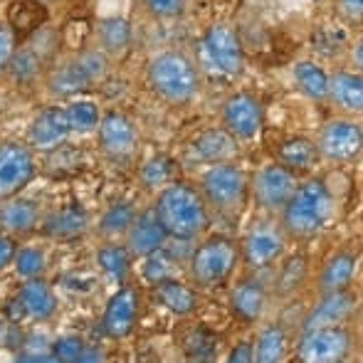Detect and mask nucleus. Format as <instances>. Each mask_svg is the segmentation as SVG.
<instances>
[{"label": "nucleus", "mask_w": 363, "mask_h": 363, "mask_svg": "<svg viewBox=\"0 0 363 363\" xmlns=\"http://www.w3.org/2000/svg\"><path fill=\"white\" fill-rule=\"evenodd\" d=\"M13 363H60L50 351H28V354H20Z\"/></svg>", "instance_id": "nucleus-45"}, {"label": "nucleus", "mask_w": 363, "mask_h": 363, "mask_svg": "<svg viewBox=\"0 0 363 363\" xmlns=\"http://www.w3.org/2000/svg\"><path fill=\"white\" fill-rule=\"evenodd\" d=\"M15 252H18V245L10 235H0V272H5L8 267H13Z\"/></svg>", "instance_id": "nucleus-42"}, {"label": "nucleus", "mask_w": 363, "mask_h": 363, "mask_svg": "<svg viewBox=\"0 0 363 363\" xmlns=\"http://www.w3.org/2000/svg\"><path fill=\"white\" fill-rule=\"evenodd\" d=\"M131 252L124 242H104L96 250V264L114 282H124L131 272Z\"/></svg>", "instance_id": "nucleus-31"}, {"label": "nucleus", "mask_w": 363, "mask_h": 363, "mask_svg": "<svg viewBox=\"0 0 363 363\" xmlns=\"http://www.w3.org/2000/svg\"><path fill=\"white\" fill-rule=\"evenodd\" d=\"M99 148L111 161H131L139 148V129L124 111H106L96 126Z\"/></svg>", "instance_id": "nucleus-14"}, {"label": "nucleus", "mask_w": 363, "mask_h": 363, "mask_svg": "<svg viewBox=\"0 0 363 363\" xmlns=\"http://www.w3.org/2000/svg\"><path fill=\"white\" fill-rule=\"evenodd\" d=\"M339 10L351 20V23H361V18H363V0H339Z\"/></svg>", "instance_id": "nucleus-44"}, {"label": "nucleus", "mask_w": 363, "mask_h": 363, "mask_svg": "<svg viewBox=\"0 0 363 363\" xmlns=\"http://www.w3.org/2000/svg\"><path fill=\"white\" fill-rule=\"evenodd\" d=\"M354 62H356V72H361V67H363V43H356Z\"/></svg>", "instance_id": "nucleus-48"}, {"label": "nucleus", "mask_w": 363, "mask_h": 363, "mask_svg": "<svg viewBox=\"0 0 363 363\" xmlns=\"http://www.w3.org/2000/svg\"><path fill=\"white\" fill-rule=\"evenodd\" d=\"M291 74H294L296 86H299V91L306 99H314V101L329 99V72L321 65L311 62V60H301V62L294 65Z\"/></svg>", "instance_id": "nucleus-30"}, {"label": "nucleus", "mask_w": 363, "mask_h": 363, "mask_svg": "<svg viewBox=\"0 0 363 363\" xmlns=\"http://www.w3.org/2000/svg\"><path fill=\"white\" fill-rule=\"evenodd\" d=\"M220 121H223V129L235 141H252L262 134V126H264L262 104L250 91H235V94H230L223 101Z\"/></svg>", "instance_id": "nucleus-11"}, {"label": "nucleus", "mask_w": 363, "mask_h": 363, "mask_svg": "<svg viewBox=\"0 0 363 363\" xmlns=\"http://www.w3.org/2000/svg\"><path fill=\"white\" fill-rule=\"evenodd\" d=\"M74 363H106V356H104V351L96 349V346H86Z\"/></svg>", "instance_id": "nucleus-46"}, {"label": "nucleus", "mask_w": 363, "mask_h": 363, "mask_svg": "<svg viewBox=\"0 0 363 363\" xmlns=\"http://www.w3.org/2000/svg\"><path fill=\"white\" fill-rule=\"evenodd\" d=\"M106 72H109V57L99 48H89L67 62L52 67V72L48 74V91L52 96L72 99L89 86L99 84Z\"/></svg>", "instance_id": "nucleus-5"}, {"label": "nucleus", "mask_w": 363, "mask_h": 363, "mask_svg": "<svg viewBox=\"0 0 363 363\" xmlns=\"http://www.w3.org/2000/svg\"><path fill=\"white\" fill-rule=\"evenodd\" d=\"M15 299L23 306L25 319H35V321H48L57 314V296H55L52 287L45 282V277L38 279H25L23 287L18 289Z\"/></svg>", "instance_id": "nucleus-20"}, {"label": "nucleus", "mask_w": 363, "mask_h": 363, "mask_svg": "<svg viewBox=\"0 0 363 363\" xmlns=\"http://www.w3.org/2000/svg\"><path fill=\"white\" fill-rule=\"evenodd\" d=\"M240 264V245L233 238L213 235V238L198 242L188 257V277L193 287L213 289L225 284L235 274Z\"/></svg>", "instance_id": "nucleus-4"}, {"label": "nucleus", "mask_w": 363, "mask_h": 363, "mask_svg": "<svg viewBox=\"0 0 363 363\" xmlns=\"http://www.w3.org/2000/svg\"><path fill=\"white\" fill-rule=\"evenodd\" d=\"M206 60L225 77H240L245 69V52L238 33L228 23H216L203 35Z\"/></svg>", "instance_id": "nucleus-12"}, {"label": "nucleus", "mask_w": 363, "mask_h": 363, "mask_svg": "<svg viewBox=\"0 0 363 363\" xmlns=\"http://www.w3.org/2000/svg\"><path fill=\"white\" fill-rule=\"evenodd\" d=\"M96 40H99V50L109 57V55H121L129 50L131 40H134V30L131 23L124 18H104L96 25Z\"/></svg>", "instance_id": "nucleus-29"}, {"label": "nucleus", "mask_w": 363, "mask_h": 363, "mask_svg": "<svg viewBox=\"0 0 363 363\" xmlns=\"http://www.w3.org/2000/svg\"><path fill=\"white\" fill-rule=\"evenodd\" d=\"M240 141H235L228 131L220 126V129H206L203 134H198L193 139V156L198 161L208 163V166H216V163H230L235 161V156L240 153Z\"/></svg>", "instance_id": "nucleus-22"}, {"label": "nucleus", "mask_w": 363, "mask_h": 363, "mask_svg": "<svg viewBox=\"0 0 363 363\" xmlns=\"http://www.w3.org/2000/svg\"><path fill=\"white\" fill-rule=\"evenodd\" d=\"M89 228V213L82 206H67L45 218L43 233L52 240H74Z\"/></svg>", "instance_id": "nucleus-25"}, {"label": "nucleus", "mask_w": 363, "mask_h": 363, "mask_svg": "<svg viewBox=\"0 0 363 363\" xmlns=\"http://www.w3.org/2000/svg\"><path fill=\"white\" fill-rule=\"evenodd\" d=\"M354 351V334L346 326L304 331L296 344L299 363H344Z\"/></svg>", "instance_id": "nucleus-7"}, {"label": "nucleus", "mask_w": 363, "mask_h": 363, "mask_svg": "<svg viewBox=\"0 0 363 363\" xmlns=\"http://www.w3.org/2000/svg\"><path fill=\"white\" fill-rule=\"evenodd\" d=\"M230 314L242 324H257L267 309V289L259 279H240L228 296Z\"/></svg>", "instance_id": "nucleus-19"}, {"label": "nucleus", "mask_w": 363, "mask_h": 363, "mask_svg": "<svg viewBox=\"0 0 363 363\" xmlns=\"http://www.w3.org/2000/svg\"><path fill=\"white\" fill-rule=\"evenodd\" d=\"M336 213V198L321 178L299 181L294 196L279 213V225L287 238L309 240L329 228Z\"/></svg>", "instance_id": "nucleus-2"}, {"label": "nucleus", "mask_w": 363, "mask_h": 363, "mask_svg": "<svg viewBox=\"0 0 363 363\" xmlns=\"http://www.w3.org/2000/svg\"><path fill=\"white\" fill-rule=\"evenodd\" d=\"M141 274L148 284H161V282H168V279H176L178 274V259L173 255H168V250H158V252L148 255L144 257V264H141Z\"/></svg>", "instance_id": "nucleus-35"}, {"label": "nucleus", "mask_w": 363, "mask_h": 363, "mask_svg": "<svg viewBox=\"0 0 363 363\" xmlns=\"http://www.w3.org/2000/svg\"><path fill=\"white\" fill-rule=\"evenodd\" d=\"M65 116H67L69 134H91L101 121L99 106L89 99H72L65 106Z\"/></svg>", "instance_id": "nucleus-33"}, {"label": "nucleus", "mask_w": 363, "mask_h": 363, "mask_svg": "<svg viewBox=\"0 0 363 363\" xmlns=\"http://www.w3.org/2000/svg\"><path fill=\"white\" fill-rule=\"evenodd\" d=\"M38 163H35L33 148L23 141H3L0 144V201L18 198L35 178Z\"/></svg>", "instance_id": "nucleus-9"}, {"label": "nucleus", "mask_w": 363, "mask_h": 363, "mask_svg": "<svg viewBox=\"0 0 363 363\" xmlns=\"http://www.w3.org/2000/svg\"><path fill=\"white\" fill-rule=\"evenodd\" d=\"M344 363H349V361H344Z\"/></svg>", "instance_id": "nucleus-51"}, {"label": "nucleus", "mask_w": 363, "mask_h": 363, "mask_svg": "<svg viewBox=\"0 0 363 363\" xmlns=\"http://www.w3.org/2000/svg\"><path fill=\"white\" fill-rule=\"evenodd\" d=\"M356 274H359V252L354 250H341L331 255L319 274V291L321 294H334V291L351 289Z\"/></svg>", "instance_id": "nucleus-21"}, {"label": "nucleus", "mask_w": 363, "mask_h": 363, "mask_svg": "<svg viewBox=\"0 0 363 363\" xmlns=\"http://www.w3.org/2000/svg\"><path fill=\"white\" fill-rule=\"evenodd\" d=\"M3 111H5V106H3V101H0V121H3Z\"/></svg>", "instance_id": "nucleus-49"}, {"label": "nucleus", "mask_w": 363, "mask_h": 363, "mask_svg": "<svg viewBox=\"0 0 363 363\" xmlns=\"http://www.w3.org/2000/svg\"><path fill=\"white\" fill-rule=\"evenodd\" d=\"M329 99H334L349 114L363 111V77L361 72L329 74Z\"/></svg>", "instance_id": "nucleus-28"}, {"label": "nucleus", "mask_w": 363, "mask_h": 363, "mask_svg": "<svg viewBox=\"0 0 363 363\" xmlns=\"http://www.w3.org/2000/svg\"><path fill=\"white\" fill-rule=\"evenodd\" d=\"M13 267H15V272H18V277H23V279L45 277V272H48V255H45V250L38 247V245L20 247L18 252H15Z\"/></svg>", "instance_id": "nucleus-37"}, {"label": "nucleus", "mask_w": 363, "mask_h": 363, "mask_svg": "<svg viewBox=\"0 0 363 363\" xmlns=\"http://www.w3.org/2000/svg\"><path fill=\"white\" fill-rule=\"evenodd\" d=\"M84 349H86V344L79 334H65V336H57V339L52 341L50 354H52L60 363H74Z\"/></svg>", "instance_id": "nucleus-39"}, {"label": "nucleus", "mask_w": 363, "mask_h": 363, "mask_svg": "<svg viewBox=\"0 0 363 363\" xmlns=\"http://www.w3.org/2000/svg\"><path fill=\"white\" fill-rule=\"evenodd\" d=\"M201 196L216 213L233 216L247 203L250 196V178L240 166L230 163H216L208 166L201 176Z\"/></svg>", "instance_id": "nucleus-6"}, {"label": "nucleus", "mask_w": 363, "mask_h": 363, "mask_svg": "<svg viewBox=\"0 0 363 363\" xmlns=\"http://www.w3.org/2000/svg\"><path fill=\"white\" fill-rule=\"evenodd\" d=\"M38 3H48V0H38Z\"/></svg>", "instance_id": "nucleus-50"}, {"label": "nucleus", "mask_w": 363, "mask_h": 363, "mask_svg": "<svg viewBox=\"0 0 363 363\" xmlns=\"http://www.w3.org/2000/svg\"><path fill=\"white\" fill-rule=\"evenodd\" d=\"M173 171H176V163H173L168 156H161V153H158V156L148 158L144 166H141L139 178L148 191H161V188H166L168 183H173Z\"/></svg>", "instance_id": "nucleus-38"}, {"label": "nucleus", "mask_w": 363, "mask_h": 363, "mask_svg": "<svg viewBox=\"0 0 363 363\" xmlns=\"http://www.w3.org/2000/svg\"><path fill=\"white\" fill-rule=\"evenodd\" d=\"M69 124L65 106H45L33 116L28 126V146L38 151H55L67 141Z\"/></svg>", "instance_id": "nucleus-17"}, {"label": "nucleus", "mask_w": 363, "mask_h": 363, "mask_svg": "<svg viewBox=\"0 0 363 363\" xmlns=\"http://www.w3.org/2000/svg\"><path fill=\"white\" fill-rule=\"evenodd\" d=\"M168 242L166 230L161 228L153 208H146V211H139V216L131 223L129 233L124 235V245L131 252V257H148V255L163 250Z\"/></svg>", "instance_id": "nucleus-18"}, {"label": "nucleus", "mask_w": 363, "mask_h": 363, "mask_svg": "<svg viewBox=\"0 0 363 363\" xmlns=\"http://www.w3.org/2000/svg\"><path fill=\"white\" fill-rule=\"evenodd\" d=\"M8 18H10L8 28L13 30L15 38H18V35L33 33V30L40 28V23L45 20V8H43V3H38V0L13 3V8H10V13H8Z\"/></svg>", "instance_id": "nucleus-34"}, {"label": "nucleus", "mask_w": 363, "mask_h": 363, "mask_svg": "<svg viewBox=\"0 0 363 363\" xmlns=\"http://www.w3.org/2000/svg\"><path fill=\"white\" fill-rule=\"evenodd\" d=\"M15 50H18V38L8 25H0V72H5L8 62L13 60Z\"/></svg>", "instance_id": "nucleus-41"}, {"label": "nucleus", "mask_w": 363, "mask_h": 363, "mask_svg": "<svg viewBox=\"0 0 363 363\" xmlns=\"http://www.w3.org/2000/svg\"><path fill=\"white\" fill-rule=\"evenodd\" d=\"M277 158L284 168H289L291 173H309L319 166L321 156L319 148H316V141L306 139V136H294V139L282 141L277 151Z\"/></svg>", "instance_id": "nucleus-26"}, {"label": "nucleus", "mask_w": 363, "mask_h": 363, "mask_svg": "<svg viewBox=\"0 0 363 363\" xmlns=\"http://www.w3.org/2000/svg\"><path fill=\"white\" fill-rule=\"evenodd\" d=\"M146 82L158 99L186 106L201 94V72L183 50H161L148 60Z\"/></svg>", "instance_id": "nucleus-3"}, {"label": "nucleus", "mask_w": 363, "mask_h": 363, "mask_svg": "<svg viewBox=\"0 0 363 363\" xmlns=\"http://www.w3.org/2000/svg\"><path fill=\"white\" fill-rule=\"evenodd\" d=\"M287 233L277 220H259L250 228L240 245V262L250 269H267L277 262L287 250Z\"/></svg>", "instance_id": "nucleus-8"}, {"label": "nucleus", "mask_w": 363, "mask_h": 363, "mask_svg": "<svg viewBox=\"0 0 363 363\" xmlns=\"http://www.w3.org/2000/svg\"><path fill=\"white\" fill-rule=\"evenodd\" d=\"M141 311V291L136 287H121L106 301L101 314V331L109 339H126L136 329Z\"/></svg>", "instance_id": "nucleus-15"}, {"label": "nucleus", "mask_w": 363, "mask_h": 363, "mask_svg": "<svg viewBox=\"0 0 363 363\" xmlns=\"http://www.w3.org/2000/svg\"><path fill=\"white\" fill-rule=\"evenodd\" d=\"M139 216L136 206L131 201H119V203H111L99 218V233L104 238L114 240V238H124L129 233L131 223Z\"/></svg>", "instance_id": "nucleus-32"}, {"label": "nucleus", "mask_w": 363, "mask_h": 363, "mask_svg": "<svg viewBox=\"0 0 363 363\" xmlns=\"http://www.w3.org/2000/svg\"><path fill=\"white\" fill-rule=\"evenodd\" d=\"M10 329H13V324H10V321L5 319L3 314H0V346H8L10 344Z\"/></svg>", "instance_id": "nucleus-47"}, {"label": "nucleus", "mask_w": 363, "mask_h": 363, "mask_svg": "<svg viewBox=\"0 0 363 363\" xmlns=\"http://www.w3.org/2000/svg\"><path fill=\"white\" fill-rule=\"evenodd\" d=\"M151 208L161 228L166 230L168 240H176V242H193L211 228V208L203 201L201 191L191 183H168L158 191L156 203Z\"/></svg>", "instance_id": "nucleus-1"}, {"label": "nucleus", "mask_w": 363, "mask_h": 363, "mask_svg": "<svg viewBox=\"0 0 363 363\" xmlns=\"http://www.w3.org/2000/svg\"><path fill=\"white\" fill-rule=\"evenodd\" d=\"M356 306H359V296L351 289L321 294V299L301 319V334L314 329H326V326H344L354 316Z\"/></svg>", "instance_id": "nucleus-16"}, {"label": "nucleus", "mask_w": 363, "mask_h": 363, "mask_svg": "<svg viewBox=\"0 0 363 363\" xmlns=\"http://www.w3.org/2000/svg\"><path fill=\"white\" fill-rule=\"evenodd\" d=\"M40 223V208L35 201L28 198H10L0 208V228L10 235H25L33 233Z\"/></svg>", "instance_id": "nucleus-24"}, {"label": "nucleus", "mask_w": 363, "mask_h": 363, "mask_svg": "<svg viewBox=\"0 0 363 363\" xmlns=\"http://www.w3.org/2000/svg\"><path fill=\"white\" fill-rule=\"evenodd\" d=\"M296 186H299V176L284 168L282 163H267L250 181L255 201L259 203L262 211L272 213V216H279L284 211L289 198L294 196Z\"/></svg>", "instance_id": "nucleus-10"}, {"label": "nucleus", "mask_w": 363, "mask_h": 363, "mask_svg": "<svg viewBox=\"0 0 363 363\" xmlns=\"http://www.w3.org/2000/svg\"><path fill=\"white\" fill-rule=\"evenodd\" d=\"M225 363H252V341L242 339L233 346V351L228 354Z\"/></svg>", "instance_id": "nucleus-43"}, {"label": "nucleus", "mask_w": 363, "mask_h": 363, "mask_svg": "<svg viewBox=\"0 0 363 363\" xmlns=\"http://www.w3.org/2000/svg\"><path fill=\"white\" fill-rule=\"evenodd\" d=\"M319 156L334 163H349L359 158L363 148V129L354 119H331L324 124L316 139Z\"/></svg>", "instance_id": "nucleus-13"}, {"label": "nucleus", "mask_w": 363, "mask_h": 363, "mask_svg": "<svg viewBox=\"0 0 363 363\" xmlns=\"http://www.w3.org/2000/svg\"><path fill=\"white\" fill-rule=\"evenodd\" d=\"M156 299L163 309H168L176 316H191L201 304V294L193 284L181 282V279H168V282L156 284Z\"/></svg>", "instance_id": "nucleus-23"}, {"label": "nucleus", "mask_w": 363, "mask_h": 363, "mask_svg": "<svg viewBox=\"0 0 363 363\" xmlns=\"http://www.w3.org/2000/svg\"><path fill=\"white\" fill-rule=\"evenodd\" d=\"M289 336L282 324H267L252 341V363H284Z\"/></svg>", "instance_id": "nucleus-27"}, {"label": "nucleus", "mask_w": 363, "mask_h": 363, "mask_svg": "<svg viewBox=\"0 0 363 363\" xmlns=\"http://www.w3.org/2000/svg\"><path fill=\"white\" fill-rule=\"evenodd\" d=\"M188 0H144L146 10L156 20H178L186 13Z\"/></svg>", "instance_id": "nucleus-40"}, {"label": "nucleus", "mask_w": 363, "mask_h": 363, "mask_svg": "<svg viewBox=\"0 0 363 363\" xmlns=\"http://www.w3.org/2000/svg\"><path fill=\"white\" fill-rule=\"evenodd\" d=\"M40 69H43V52L38 48H18L5 72L15 82H30L40 74Z\"/></svg>", "instance_id": "nucleus-36"}]
</instances>
